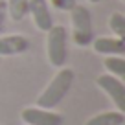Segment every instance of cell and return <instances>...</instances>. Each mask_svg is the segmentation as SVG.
Instances as JSON below:
<instances>
[{"label": "cell", "instance_id": "7a4b0ae2", "mask_svg": "<svg viewBox=\"0 0 125 125\" xmlns=\"http://www.w3.org/2000/svg\"><path fill=\"white\" fill-rule=\"evenodd\" d=\"M46 53H48V61L52 66L55 68H62L66 64L68 59V33L64 26H52L46 31Z\"/></svg>", "mask_w": 125, "mask_h": 125}, {"label": "cell", "instance_id": "52a82bcc", "mask_svg": "<svg viewBox=\"0 0 125 125\" xmlns=\"http://www.w3.org/2000/svg\"><path fill=\"white\" fill-rule=\"evenodd\" d=\"M90 44H92L96 53H103V55H123L125 53V42L123 39H118V37H98Z\"/></svg>", "mask_w": 125, "mask_h": 125}, {"label": "cell", "instance_id": "9a60e30c", "mask_svg": "<svg viewBox=\"0 0 125 125\" xmlns=\"http://www.w3.org/2000/svg\"><path fill=\"white\" fill-rule=\"evenodd\" d=\"M88 2H92V4H98V2H101V0H88Z\"/></svg>", "mask_w": 125, "mask_h": 125}, {"label": "cell", "instance_id": "5bb4252c", "mask_svg": "<svg viewBox=\"0 0 125 125\" xmlns=\"http://www.w3.org/2000/svg\"><path fill=\"white\" fill-rule=\"evenodd\" d=\"M6 19H8V4H6V0H0V33L4 31Z\"/></svg>", "mask_w": 125, "mask_h": 125}, {"label": "cell", "instance_id": "ba28073f", "mask_svg": "<svg viewBox=\"0 0 125 125\" xmlns=\"http://www.w3.org/2000/svg\"><path fill=\"white\" fill-rule=\"evenodd\" d=\"M30 41L24 35H4L0 37V55H19L28 52Z\"/></svg>", "mask_w": 125, "mask_h": 125}, {"label": "cell", "instance_id": "5b68a950", "mask_svg": "<svg viewBox=\"0 0 125 125\" xmlns=\"http://www.w3.org/2000/svg\"><path fill=\"white\" fill-rule=\"evenodd\" d=\"M22 120L28 125H62L64 118L52 109H41V107H28L22 110Z\"/></svg>", "mask_w": 125, "mask_h": 125}, {"label": "cell", "instance_id": "6da1fadb", "mask_svg": "<svg viewBox=\"0 0 125 125\" xmlns=\"http://www.w3.org/2000/svg\"><path fill=\"white\" fill-rule=\"evenodd\" d=\"M74 77H75V74H74L72 68H61V70L55 74V77L48 83L44 92L37 98V107H41V109L57 107L62 99L66 98V94L70 92Z\"/></svg>", "mask_w": 125, "mask_h": 125}, {"label": "cell", "instance_id": "3957f363", "mask_svg": "<svg viewBox=\"0 0 125 125\" xmlns=\"http://www.w3.org/2000/svg\"><path fill=\"white\" fill-rule=\"evenodd\" d=\"M72 19V39L77 46H88L94 41V28H92V15L88 8L75 4L70 9Z\"/></svg>", "mask_w": 125, "mask_h": 125}, {"label": "cell", "instance_id": "9c48e42d", "mask_svg": "<svg viewBox=\"0 0 125 125\" xmlns=\"http://www.w3.org/2000/svg\"><path fill=\"white\" fill-rule=\"evenodd\" d=\"M125 114L120 110H110V112H101L98 116H92L85 125H123Z\"/></svg>", "mask_w": 125, "mask_h": 125}, {"label": "cell", "instance_id": "8992f818", "mask_svg": "<svg viewBox=\"0 0 125 125\" xmlns=\"http://www.w3.org/2000/svg\"><path fill=\"white\" fill-rule=\"evenodd\" d=\"M28 13L31 15L33 24L41 31H48L53 26V17H52L48 0H28Z\"/></svg>", "mask_w": 125, "mask_h": 125}, {"label": "cell", "instance_id": "277c9868", "mask_svg": "<svg viewBox=\"0 0 125 125\" xmlns=\"http://www.w3.org/2000/svg\"><path fill=\"white\" fill-rule=\"evenodd\" d=\"M98 86L103 92L109 94L110 99L116 103L118 110L123 112L125 110V85L121 83V79L114 77V75H110V74H103V75L98 77Z\"/></svg>", "mask_w": 125, "mask_h": 125}, {"label": "cell", "instance_id": "4fadbf2b", "mask_svg": "<svg viewBox=\"0 0 125 125\" xmlns=\"http://www.w3.org/2000/svg\"><path fill=\"white\" fill-rule=\"evenodd\" d=\"M48 4H52L55 9H59V11H70L77 2H75V0H48Z\"/></svg>", "mask_w": 125, "mask_h": 125}, {"label": "cell", "instance_id": "7c38bea8", "mask_svg": "<svg viewBox=\"0 0 125 125\" xmlns=\"http://www.w3.org/2000/svg\"><path fill=\"white\" fill-rule=\"evenodd\" d=\"M109 28L118 39H123L125 37V17L121 13H112L109 19Z\"/></svg>", "mask_w": 125, "mask_h": 125}, {"label": "cell", "instance_id": "30bf717a", "mask_svg": "<svg viewBox=\"0 0 125 125\" xmlns=\"http://www.w3.org/2000/svg\"><path fill=\"white\" fill-rule=\"evenodd\" d=\"M103 66L107 68L110 75L114 77H123L125 75V59L121 55H109V57L103 61Z\"/></svg>", "mask_w": 125, "mask_h": 125}, {"label": "cell", "instance_id": "8fae6325", "mask_svg": "<svg viewBox=\"0 0 125 125\" xmlns=\"http://www.w3.org/2000/svg\"><path fill=\"white\" fill-rule=\"evenodd\" d=\"M8 4V13L13 20H22L28 15V0H6Z\"/></svg>", "mask_w": 125, "mask_h": 125}]
</instances>
